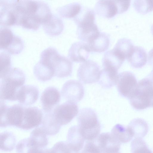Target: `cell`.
Segmentation results:
<instances>
[{
  "label": "cell",
  "instance_id": "5b68a950",
  "mask_svg": "<svg viewBox=\"0 0 153 153\" xmlns=\"http://www.w3.org/2000/svg\"><path fill=\"white\" fill-rule=\"evenodd\" d=\"M128 99L131 105L136 110L153 107V82L150 79L145 78L139 81Z\"/></svg>",
  "mask_w": 153,
  "mask_h": 153
},
{
  "label": "cell",
  "instance_id": "7bdbcfd3",
  "mask_svg": "<svg viewBox=\"0 0 153 153\" xmlns=\"http://www.w3.org/2000/svg\"><path fill=\"white\" fill-rule=\"evenodd\" d=\"M102 153H120V152H103Z\"/></svg>",
  "mask_w": 153,
  "mask_h": 153
},
{
  "label": "cell",
  "instance_id": "83f0119b",
  "mask_svg": "<svg viewBox=\"0 0 153 153\" xmlns=\"http://www.w3.org/2000/svg\"><path fill=\"white\" fill-rule=\"evenodd\" d=\"M111 133L120 143L130 141L133 137L131 131L128 127L119 124H117L112 128Z\"/></svg>",
  "mask_w": 153,
  "mask_h": 153
},
{
  "label": "cell",
  "instance_id": "836d02e7",
  "mask_svg": "<svg viewBox=\"0 0 153 153\" xmlns=\"http://www.w3.org/2000/svg\"><path fill=\"white\" fill-rule=\"evenodd\" d=\"M131 153H152L142 138H135L131 145Z\"/></svg>",
  "mask_w": 153,
  "mask_h": 153
},
{
  "label": "cell",
  "instance_id": "cb8c5ba5",
  "mask_svg": "<svg viewBox=\"0 0 153 153\" xmlns=\"http://www.w3.org/2000/svg\"><path fill=\"white\" fill-rule=\"evenodd\" d=\"M52 111L44 113L40 126L48 135H53L57 134L61 127V126L55 121L53 114Z\"/></svg>",
  "mask_w": 153,
  "mask_h": 153
},
{
  "label": "cell",
  "instance_id": "8fae6325",
  "mask_svg": "<svg viewBox=\"0 0 153 153\" xmlns=\"http://www.w3.org/2000/svg\"><path fill=\"white\" fill-rule=\"evenodd\" d=\"M43 116L42 111L37 107L25 106L19 128L28 130L38 127L41 124Z\"/></svg>",
  "mask_w": 153,
  "mask_h": 153
},
{
  "label": "cell",
  "instance_id": "9c48e42d",
  "mask_svg": "<svg viewBox=\"0 0 153 153\" xmlns=\"http://www.w3.org/2000/svg\"><path fill=\"white\" fill-rule=\"evenodd\" d=\"M100 71V67L96 62L88 60L80 65L78 69L77 76L82 83L91 84L99 81Z\"/></svg>",
  "mask_w": 153,
  "mask_h": 153
},
{
  "label": "cell",
  "instance_id": "5bb4252c",
  "mask_svg": "<svg viewBox=\"0 0 153 153\" xmlns=\"http://www.w3.org/2000/svg\"><path fill=\"white\" fill-rule=\"evenodd\" d=\"M96 144L101 153L120 152L121 143L114 137L111 133L100 134L96 139Z\"/></svg>",
  "mask_w": 153,
  "mask_h": 153
},
{
  "label": "cell",
  "instance_id": "e575fe53",
  "mask_svg": "<svg viewBox=\"0 0 153 153\" xmlns=\"http://www.w3.org/2000/svg\"><path fill=\"white\" fill-rule=\"evenodd\" d=\"M0 57V78L6 75L11 69V56L7 52H1Z\"/></svg>",
  "mask_w": 153,
  "mask_h": 153
},
{
  "label": "cell",
  "instance_id": "7c38bea8",
  "mask_svg": "<svg viewBox=\"0 0 153 153\" xmlns=\"http://www.w3.org/2000/svg\"><path fill=\"white\" fill-rule=\"evenodd\" d=\"M84 94V87L79 82L69 80L63 85L61 94L63 98L69 101L77 103L83 98Z\"/></svg>",
  "mask_w": 153,
  "mask_h": 153
},
{
  "label": "cell",
  "instance_id": "f546056e",
  "mask_svg": "<svg viewBox=\"0 0 153 153\" xmlns=\"http://www.w3.org/2000/svg\"><path fill=\"white\" fill-rule=\"evenodd\" d=\"M47 135L44 130L40 126L32 131L28 138L33 145L40 148H45L48 144Z\"/></svg>",
  "mask_w": 153,
  "mask_h": 153
},
{
  "label": "cell",
  "instance_id": "b9f144b4",
  "mask_svg": "<svg viewBox=\"0 0 153 153\" xmlns=\"http://www.w3.org/2000/svg\"><path fill=\"white\" fill-rule=\"evenodd\" d=\"M151 32L152 33L153 35V24L152 25V26L151 27Z\"/></svg>",
  "mask_w": 153,
  "mask_h": 153
},
{
  "label": "cell",
  "instance_id": "d6a6232c",
  "mask_svg": "<svg viewBox=\"0 0 153 153\" xmlns=\"http://www.w3.org/2000/svg\"><path fill=\"white\" fill-rule=\"evenodd\" d=\"M16 139L11 132L4 131L0 134V149L4 151H11L15 147Z\"/></svg>",
  "mask_w": 153,
  "mask_h": 153
},
{
  "label": "cell",
  "instance_id": "9a60e30c",
  "mask_svg": "<svg viewBox=\"0 0 153 153\" xmlns=\"http://www.w3.org/2000/svg\"><path fill=\"white\" fill-rule=\"evenodd\" d=\"M39 96L38 88L33 85H23L18 91L17 100L20 104L28 106L34 103Z\"/></svg>",
  "mask_w": 153,
  "mask_h": 153
},
{
  "label": "cell",
  "instance_id": "7402d4cb",
  "mask_svg": "<svg viewBox=\"0 0 153 153\" xmlns=\"http://www.w3.org/2000/svg\"><path fill=\"white\" fill-rule=\"evenodd\" d=\"M110 41L109 37L107 34L100 32L87 44L90 51L101 53L104 52L108 49Z\"/></svg>",
  "mask_w": 153,
  "mask_h": 153
},
{
  "label": "cell",
  "instance_id": "603a6c76",
  "mask_svg": "<svg viewBox=\"0 0 153 153\" xmlns=\"http://www.w3.org/2000/svg\"><path fill=\"white\" fill-rule=\"evenodd\" d=\"M118 76V71L104 68L100 71L98 82L102 88H110L116 85Z\"/></svg>",
  "mask_w": 153,
  "mask_h": 153
},
{
  "label": "cell",
  "instance_id": "60d3db41",
  "mask_svg": "<svg viewBox=\"0 0 153 153\" xmlns=\"http://www.w3.org/2000/svg\"><path fill=\"white\" fill-rule=\"evenodd\" d=\"M150 74V76L151 77V79H150L153 82V69L152 71Z\"/></svg>",
  "mask_w": 153,
  "mask_h": 153
},
{
  "label": "cell",
  "instance_id": "4dcf8cb0",
  "mask_svg": "<svg viewBox=\"0 0 153 153\" xmlns=\"http://www.w3.org/2000/svg\"><path fill=\"white\" fill-rule=\"evenodd\" d=\"M82 7L79 3L72 2L58 7L57 11L59 15L63 18H74L79 14Z\"/></svg>",
  "mask_w": 153,
  "mask_h": 153
},
{
  "label": "cell",
  "instance_id": "6da1fadb",
  "mask_svg": "<svg viewBox=\"0 0 153 153\" xmlns=\"http://www.w3.org/2000/svg\"><path fill=\"white\" fill-rule=\"evenodd\" d=\"M5 14L10 25L36 30L46 22L52 13L48 5L40 1L9 0Z\"/></svg>",
  "mask_w": 153,
  "mask_h": 153
},
{
  "label": "cell",
  "instance_id": "484cf974",
  "mask_svg": "<svg viewBox=\"0 0 153 153\" xmlns=\"http://www.w3.org/2000/svg\"><path fill=\"white\" fill-rule=\"evenodd\" d=\"M100 33L95 23L78 27L77 30L78 38L87 44L92 40Z\"/></svg>",
  "mask_w": 153,
  "mask_h": 153
},
{
  "label": "cell",
  "instance_id": "ab89813d",
  "mask_svg": "<svg viewBox=\"0 0 153 153\" xmlns=\"http://www.w3.org/2000/svg\"><path fill=\"white\" fill-rule=\"evenodd\" d=\"M148 62L150 65L153 66V48L149 52Z\"/></svg>",
  "mask_w": 153,
  "mask_h": 153
},
{
  "label": "cell",
  "instance_id": "d590c367",
  "mask_svg": "<svg viewBox=\"0 0 153 153\" xmlns=\"http://www.w3.org/2000/svg\"><path fill=\"white\" fill-rule=\"evenodd\" d=\"M133 5L137 12L145 14L153 10V0H135Z\"/></svg>",
  "mask_w": 153,
  "mask_h": 153
},
{
  "label": "cell",
  "instance_id": "44dd1931",
  "mask_svg": "<svg viewBox=\"0 0 153 153\" xmlns=\"http://www.w3.org/2000/svg\"><path fill=\"white\" fill-rule=\"evenodd\" d=\"M42 25L45 33L51 36L59 35L64 28L63 23L62 20L53 14L49 19Z\"/></svg>",
  "mask_w": 153,
  "mask_h": 153
},
{
  "label": "cell",
  "instance_id": "7a4b0ae2",
  "mask_svg": "<svg viewBox=\"0 0 153 153\" xmlns=\"http://www.w3.org/2000/svg\"><path fill=\"white\" fill-rule=\"evenodd\" d=\"M65 58L55 48L49 47L41 52L39 61L35 65L42 75L50 80L53 76L58 77L60 75L64 67Z\"/></svg>",
  "mask_w": 153,
  "mask_h": 153
},
{
  "label": "cell",
  "instance_id": "8d00e7d4",
  "mask_svg": "<svg viewBox=\"0 0 153 153\" xmlns=\"http://www.w3.org/2000/svg\"><path fill=\"white\" fill-rule=\"evenodd\" d=\"M48 153H75L71 149L67 142L59 141L56 143L51 149Z\"/></svg>",
  "mask_w": 153,
  "mask_h": 153
},
{
  "label": "cell",
  "instance_id": "8992f818",
  "mask_svg": "<svg viewBox=\"0 0 153 153\" xmlns=\"http://www.w3.org/2000/svg\"><path fill=\"white\" fill-rule=\"evenodd\" d=\"M25 106L15 104L8 106L3 100L0 102V127L16 126L20 125Z\"/></svg>",
  "mask_w": 153,
  "mask_h": 153
},
{
  "label": "cell",
  "instance_id": "ac0fdd59",
  "mask_svg": "<svg viewBox=\"0 0 153 153\" xmlns=\"http://www.w3.org/2000/svg\"><path fill=\"white\" fill-rule=\"evenodd\" d=\"M95 11L98 15L110 18L117 13V10L114 1L100 0L96 3L94 7Z\"/></svg>",
  "mask_w": 153,
  "mask_h": 153
},
{
  "label": "cell",
  "instance_id": "4316f807",
  "mask_svg": "<svg viewBox=\"0 0 153 153\" xmlns=\"http://www.w3.org/2000/svg\"><path fill=\"white\" fill-rule=\"evenodd\" d=\"M73 19L78 27L95 23L94 11L88 7H82L79 13Z\"/></svg>",
  "mask_w": 153,
  "mask_h": 153
},
{
  "label": "cell",
  "instance_id": "f1b7e54d",
  "mask_svg": "<svg viewBox=\"0 0 153 153\" xmlns=\"http://www.w3.org/2000/svg\"><path fill=\"white\" fill-rule=\"evenodd\" d=\"M17 153H48V149L41 148L32 144L28 138L20 141L16 146Z\"/></svg>",
  "mask_w": 153,
  "mask_h": 153
},
{
  "label": "cell",
  "instance_id": "4fadbf2b",
  "mask_svg": "<svg viewBox=\"0 0 153 153\" xmlns=\"http://www.w3.org/2000/svg\"><path fill=\"white\" fill-rule=\"evenodd\" d=\"M60 98V93L56 88L53 87L46 88L42 93L40 98L44 113L52 111L59 103Z\"/></svg>",
  "mask_w": 153,
  "mask_h": 153
},
{
  "label": "cell",
  "instance_id": "d6986e66",
  "mask_svg": "<svg viewBox=\"0 0 153 153\" xmlns=\"http://www.w3.org/2000/svg\"><path fill=\"white\" fill-rule=\"evenodd\" d=\"M125 60L113 48L107 51L104 54L102 59V65L104 68L118 71Z\"/></svg>",
  "mask_w": 153,
  "mask_h": 153
},
{
  "label": "cell",
  "instance_id": "277c9868",
  "mask_svg": "<svg viewBox=\"0 0 153 153\" xmlns=\"http://www.w3.org/2000/svg\"><path fill=\"white\" fill-rule=\"evenodd\" d=\"M78 127L82 136L87 141H93L99 135L101 125L95 112L85 108L80 110L77 117Z\"/></svg>",
  "mask_w": 153,
  "mask_h": 153
},
{
  "label": "cell",
  "instance_id": "3957f363",
  "mask_svg": "<svg viewBox=\"0 0 153 153\" xmlns=\"http://www.w3.org/2000/svg\"><path fill=\"white\" fill-rule=\"evenodd\" d=\"M24 73L17 68H11L4 76L0 78V99L1 100H17L18 91L24 84Z\"/></svg>",
  "mask_w": 153,
  "mask_h": 153
},
{
  "label": "cell",
  "instance_id": "ffe728a7",
  "mask_svg": "<svg viewBox=\"0 0 153 153\" xmlns=\"http://www.w3.org/2000/svg\"><path fill=\"white\" fill-rule=\"evenodd\" d=\"M127 59L132 67L136 68H141L145 65L147 62V55L143 48L134 46Z\"/></svg>",
  "mask_w": 153,
  "mask_h": 153
},
{
  "label": "cell",
  "instance_id": "1f68e13d",
  "mask_svg": "<svg viewBox=\"0 0 153 153\" xmlns=\"http://www.w3.org/2000/svg\"><path fill=\"white\" fill-rule=\"evenodd\" d=\"M134 47L131 40L123 38L118 41L113 48L125 59L128 57Z\"/></svg>",
  "mask_w": 153,
  "mask_h": 153
},
{
  "label": "cell",
  "instance_id": "f35d334b",
  "mask_svg": "<svg viewBox=\"0 0 153 153\" xmlns=\"http://www.w3.org/2000/svg\"><path fill=\"white\" fill-rule=\"evenodd\" d=\"M117 10V13H122L127 11L130 4V0H115Z\"/></svg>",
  "mask_w": 153,
  "mask_h": 153
},
{
  "label": "cell",
  "instance_id": "30bf717a",
  "mask_svg": "<svg viewBox=\"0 0 153 153\" xmlns=\"http://www.w3.org/2000/svg\"><path fill=\"white\" fill-rule=\"evenodd\" d=\"M137 84L136 77L131 72L126 71L118 74L116 85L118 92L122 96L128 99Z\"/></svg>",
  "mask_w": 153,
  "mask_h": 153
},
{
  "label": "cell",
  "instance_id": "52a82bcc",
  "mask_svg": "<svg viewBox=\"0 0 153 153\" xmlns=\"http://www.w3.org/2000/svg\"><path fill=\"white\" fill-rule=\"evenodd\" d=\"M24 47L23 40L10 29L2 27L0 31V49L13 54L19 53Z\"/></svg>",
  "mask_w": 153,
  "mask_h": 153
},
{
  "label": "cell",
  "instance_id": "2e32d148",
  "mask_svg": "<svg viewBox=\"0 0 153 153\" xmlns=\"http://www.w3.org/2000/svg\"><path fill=\"white\" fill-rule=\"evenodd\" d=\"M90 52L86 43L82 42H77L71 45L68 51V57L73 62H84L88 59Z\"/></svg>",
  "mask_w": 153,
  "mask_h": 153
},
{
  "label": "cell",
  "instance_id": "d4e9b609",
  "mask_svg": "<svg viewBox=\"0 0 153 153\" xmlns=\"http://www.w3.org/2000/svg\"><path fill=\"white\" fill-rule=\"evenodd\" d=\"M135 138H142L147 134L149 126L147 122L141 118L132 120L127 126Z\"/></svg>",
  "mask_w": 153,
  "mask_h": 153
},
{
  "label": "cell",
  "instance_id": "ba28073f",
  "mask_svg": "<svg viewBox=\"0 0 153 153\" xmlns=\"http://www.w3.org/2000/svg\"><path fill=\"white\" fill-rule=\"evenodd\" d=\"M78 111L76 103L66 101L56 106L52 113L56 122L61 126L70 122L77 115Z\"/></svg>",
  "mask_w": 153,
  "mask_h": 153
},
{
  "label": "cell",
  "instance_id": "e0dca14e",
  "mask_svg": "<svg viewBox=\"0 0 153 153\" xmlns=\"http://www.w3.org/2000/svg\"><path fill=\"white\" fill-rule=\"evenodd\" d=\"M67 142L75 153H79L83 148L85 140L80 133L77 126H71L67 135Z\"/></svg>",
  "mask_w": 153,
  "mask_h": 153
},
{
  "label": "cell",
  "instance_id": "74e56055",
  "mask_svg": "<svg viewBox=\"0 0 153 153\" xmlns=\"http://www.w3.org/2000/svg\"><path fill=\"white\" fill-rule=\"evenodd\" d=\"M93 141H87L81 153H101L97 144Z\"/></svg>",
  "mask_w": 153,
  "mask_h": 153
}]
</instances>
